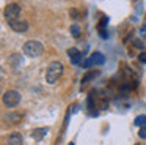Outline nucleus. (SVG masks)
Listing matches in <instances>:
<instances>
[{
  "label": "nucleus",
  "mask_w": 146,
  "mask_h": 145,
  "mask_svg": "<svg viewBox=\"0 0 146 145\" xmlns=\"http://www.w3.org/2000/svg\"><path fill=\"white\" fill-rule=\"evenodd\" d=\"M63 69H64V66H63V63H60V62L49 63L47 69H46V82H47V84H55V82L61 77Z\"/></svg>",
  "instance_id": "f257e3e1"
},
{
  "label": "nucleus",
  "mask_w": 146,
  "mask_h": 145,
  "mask_svg": "<svg viewBox=\"0 0 146 145\" xmlns=\"http://www.w3.org/2000/svg\"><path fill=\"white\" fill-rule=\"evenodd\" d=\"M22 50H24V54H25L27 57H30V58H36V57H39L42 52H44V46H42L41 41L30 40V41H27V43L24 44Z\"/></svg>",
  "instance_id": "f03ea898"
},
{
  "label": "nucleus",
  "mask_w": 146,
  "mask_h": 145,
  "mask_svg": "<svg viewBox=\"0 0 146 145\" xmlns=\"http://www.w3.org/2000/svg\"><path fill=\"white\" fill-rule=\"evenodd\" d=\"M2 99H3V104L7 107H16L21 103V93L16 90H7Z\"/></svg>",
  "instance_id": "7ed1b4c3"
},
{
  "label": "nucleus",
  "mask_w": 146,
  "mask_h": 145,
  "mask_svg": "<svg viewBox=\"0 0 146 145\" xmlns=\"http://www.w3.org/2000/svg\"><path fill=\"white\" fill-rule=\"evenodd\" d=\"M5 19H7L8 22H13L16 21V19H19L21 16V5L19 3H8L7 6H5Z\"/></svg>",
  "instance_id": "20e7f679"
},
{
  "label": "nucleus",
  "mask_w": 146,
  "mask_h": 145,
  "mask_svg": "<svg viewBox=\"0 0 146 145\" xmlns=\"http://www.w3.org/2000/svg\"><path fill=\"white\" fill-rule=\"evenodd\" d=\"M105 63V57H104V54H101V52H93L91 55L88 57V58L83 62V68H90V66H101V65H104Z\"/></svg>",
  "instance_id": "39448f33"
},
{
  "label": "nucleus",
  "mask_w": 146,
  "mask_h": 145,
  "mask_svg": "<svg viewBox=\"0 0 146 145\" xmlns=\"http://www.w3.org/2000/svg\"><path fill=\"white\" fill-rule=\"evenodd\" d=\"M8 25H10V28L13 32H16V33H25V32L29 30V24H27L24 19H16V21H13V22H8Z\"/></svg>",
  "instance_id": "423d86ee"
},
{
  "label": "nucleus",
  "mask_w": 146,
  "mask_h": 145,
  "mask_svg": "<svg viewBox=\"0 0 146 145\" xmlns=\"http://www.w3.org/2000/svg\"><path fill=\"white\" fill-rule=\"evenodd\" d=\"M68 57H69L71 63L72 65H80L83 60V54L80 52L77 47H71V49H68Z\"/></svg>",
  "instance_id": "0eeeda50"
},
{
  "label": "nucleus",
  "mask_w": 146,
  "mask_h": 145,
  "mask_svg": "<svg viewBox=\"0 0 146 145\" xmlns=\"http://www.w3.org/2000/svg\"><path fill=\"white\" fill-rule=\"evenodd\" d=\"M22 136H21V132H13V134H10L7 137V140H5V145H22Z\"/></svg>",
  "instance_id": "6e6552de"
},
{
  "label": "nucleus",
  "mask_w": 146,
  "mask_h": 145,
  "mask_svg": "<svg viewBox=\"0 0 146 145\" xmlns=\"http://www.w3.org/2000/svg\"><path fill=\"white\" fill-rule=\"evenodd\" d=\"M8 63H10V66L14 71H19V69L22 68V58H21V55H17V54H13V55L8 58Z\"/></svg>",
  "instance_id": "1a4fd4ad"
},
{
  "label": "nucleus",
  "mask_w": 146,
  "mask_h": 145,
  "mask_svg": "<svg viewBox=\"0 0 146 145\" xmlns=\"http://www.w3.org/2000/svg\"><path fill=\"white\" fill-rule=\"evenodd\" d=\"M49 132V128H36L32 131V137L35 139V140H41L42 137H46Z\"/></svg>",
  "instance_id": "9d476101"
},
{
  "label": "nucleus",
  "mask_w": 146,
  "mask_h": 145,
  "mask_svg": "<svg viewBox=\"0 0 146 145\" xmlns=\"http://www.w3.org/2000/svg\"><path fill=\"white\" fill-rule=\"evenodd\" d=\"M8 118H10V123H17V122L21 120V115H19V113H8V115L5 113V115H3V120L7 122Z\"/></svg>",
  "instance_id": "9b49d317"
},
{
  "label": "nucleus",
  "mask_w": 146,
  "mask_h": 145,
  "mask_svg": "<svg viewBox=\"0 0 146 145\" xmlns=\"http://www.w3.org/2000/svg\"><path fill=\"white\" fill-rule=\"evenodd\" d=\"M98 74H99V71H96V69H94V71H90V72H86V74L83 76V79H82V84H86L88 81H91V79H94Z\"/></svg>",
  "instance_id": "f8f14e48"
},
{
  "label": "nucleus",
  "mask_w": 146,
  "mask_h": 145,
  "mask_svg": "<svg viewBox=\"0 0 146 145\" xmlns=\"http://www.w3.org/2000/svg\"><path fill=\"white\" fill-rule=\"evenodd\" d=\"M133 125L135 126H146V115H138L135 120H133Z\"/></svg>",
  "instance_id": "ddd939ff"
},
{
  "label": "nucleus",
  "mask_w": 146,
  "mask_h": 145,
  "mask_svg": "<svg viewBox=\"0 0 146 145\" xmlns=\"http://www.w3.org/2000/svg\"><path fill=\"white\" fill-rule=\"evenodd\" d=\"M71 33H72L74 38H79L80 36V27L77 24H72L71 25Z\"/></svg>",
  "instance_id": "4468645a"
},
{
  "label": "nucleus",
  "mask_w": 146,
  "mask_h": 145,
  "mask_svg": "<svg viewBox=\"0 0 146 145\" xmlns=\"http://www.w3.org/2000/svg\"><path fill=\"white\" fill-rule=\"evenodd\" d=\"M69 16H71V19H74V21H77V19H80V13L77 11L76 8H72L69 11Z\"/></svg>",
  "instance_id": "2eb2a0df"
},
{
  "label": "nucleus",
  "mask_w": 146,
  "mask_h": 145,
  "mask_svg": "<svg viewBox=\"0 0 146 145\" xmlns=\"http://www.w3.org/2000/svg\"><path fill=\"white\" fill-rule=\"evenodd\" d=\"M138 136H140L141 139H146V126H141V128H140Z\"/></svg>",
  "instance_id": "dca6fc26"
},
{
  "label": "nucleus",
  "mask_w": 146,
  "mask_h": 145,
  "mask_svg": "<svg viewBox=\"0 0 146 145\" xmlns=\"http://www.w3.org/2000/svg\"><path fill=\"white\" fill-rule=\"evenodd\" d=\"M99 35H101V38H104V40L108 36V35H107V32H105V28H99Z\"/></svg>",
  "instance_id": "f3484780"
},
{
  "label": "nucleus",
  "mask_w": 146,
  "mask_h": 145,
  "mask_svg": "<svg viewBox=\"0 0 146 145\" xmlns=\"http://www.w3.org/2000/svg\"><path fill=\"white\" fill-rule=\"evenodd\" d=\"M133 46L138 47V49H143V43H141L140 40H135V41H133Z\"/></svg>",
  "instance_id": "a211bd4d"
},
{
  "label": "nucleus",
  "mask_w": 146,
  "mask_h": 145,
  "mask_svg": "<svg viewBox=\"0 0 146 145\" xmlns=\"http://www.w3.org/2000/svg\"><path fill=\"white\" fill-rule=\"evenodd\" d=\"M108 22V19L107 17H102V21H101V24H99V28H104L105 27V24Z\"/></svg>",
  "instance_id": "6ab92c4d"
},
{
  "label": "nucleus",
  "mask_w": 146,
  "mask_h": 145,
  "mask_svg": "<svg viewBox=\"0 0 146 145\" xmlns=\"http://www.w3.org/2000/svg\"><path fill=\"white\" fill-rule=\"evenodd\" d=\"M140 62H141V63H146V52H141V54H140Z\"/></svg>",
  "instance_id": "aec40b11"
},
{
  "label": "nucleus",
  "mask_w": 146,
  "mask_h": 145,
  "mask_svg": "<svg viewBox=\"0 0 146 145\" xmlns=\"http://www.w3.org/2000/svg\"><path fill=\"white\" fill-rule=\"evenodd\" d=\"M69 145H76V144H74V142H71V144H69Z\"/></svg>",
  "instance_id": "412c9836"
}]
</instances>
